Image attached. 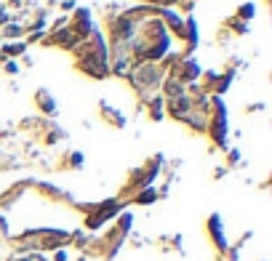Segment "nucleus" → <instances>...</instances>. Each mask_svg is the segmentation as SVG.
<instances>
[{
    "label": "nucleus",
    "mask_w": 272,
    "mask_h": 261,
    "mask_svg": "<svg viewBox=\"0 0 272 261\" xmlns=\"http://www.w3.org/2000/svg\"><path fill=\"white\" fill-rule=\"evenodd\" d=\"M131 80H134L136 88H152L160 83V72L152 64H139L134 70V75H131Z\"/></svg>",
    "instance_id": "obj_1"
},
{
    "label": "nucleus",
    "mask_w": 272,
    "mask_h": 261,
    "mask_svg": "<svg viewBox=\"0 0 272 261\" xmlns=\"http://www.w3.org/2000/svg\"><path fill=\"white\" fill-rule=\"evenodd\" d=\"M208 235H211L214 245L219 251H227V237H224V227H222V216L219 213H214L211 219H208Z\"/></svg>",
    "instance_id": "obj_2"
},
{
    "label": "nucleus",
    "mask_w": 272,
    "mask_h": 261,
    "mask_svg": "<svg viewBox=\"0 0 272 261\" xmlns=\"http://www.w3.org/2000/svg\"><path fill=\"white\" fill-rule=\"evenodd\" d=\"M91 56H94V59H99V61H102V64L107 61V53H99V51H94V53H91ZM80 67H83L85 72H91V78H104V72H107V67L91 64V61H80Z\"/></svg>",
    "instance_id": "obj_3"
},
{
    "label": "nucleus",
    "mask_w": 272,
    "mask_h": 261,
    "mask_svg": "<svg viewBox=\"0 0 272 261\" xmlns=\"http://www.w3.org/2000/svg\"><path fill=\"white\" fill-rule=\"evenodd\" d=\"M158 200V195H155V189H144V192H139V197H136V203H142V205H150Z\"/></svg>",
    "instance_id": "obj_4"
},
{
    "label": "nucleus",
    "mask_w": 272,
    "mask_h": 261,
    "mask_svg": "<svg viewBox=\"0 0 272 261\" xmlns=\"http://www.w3.org/2000/svg\"><path fill=\"white\" fill-rule=\"evenodd\" d=\"M240 16H243V19H254V3L251 5H243V8H240Z\"/></svg>",
    "instance_id": "obj_5"
},
{
    "label": "nucleus",
    "mask_w": 272,
    "mask_h": 261,
    "mask_svg": "<svg viewBox=\"0 0 272 261\" xmlns=\"http://www.w3.org/2000/svg\"><path fill=\"white\" fill-rule=\"evenodd\" d=\"M53 261H67V251H64V248L56 251V253H53Z\"/></svg>",
    "instance_id": "obj_6"
},
{
    "label": "nucleus",
    "mask_w": 272,
    "mask_h": 261,
    "mask_svg": "<svg viewBox=\"0 0 272 261\" xmlns=\"http://www.w3.org/2000/svg\"><path fill=\"white\" fill-rule=\"evenodd\" d=\"M5 35H11V37H16V35H21V27H19V24H16V27H13V24H11V27H8V32H5Z\"/></svg>",
    "instance_id": "obj_7"
}]
</instances>
